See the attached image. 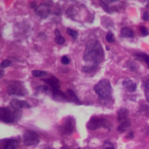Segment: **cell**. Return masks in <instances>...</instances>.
<instances>
[{
    "label": "cell",
    "mask_w": 149,
    "mask_h": 149,
    "mask_svg": "<svg viewBox=\"0 0 149 149\" xmlns=\"http://www.w3.org/2000/svg\"><path fill=\"white\" fill-rule=\"evenodd\" d=\"M74 130V120L71 118L68 117L65 119L64 123L62 124L61 126V132L64 134H71Z\"/></svg>",
    "instance_id": "7"
},
{
    "label": "cell",
    "mask_w": 149,
    "mask_h": 149,
    "mask_svg": "<svg viewBox=\"0 0 149 149\" xmlns=\"http://www.w3.org/2000/svg\"><path fill=\"white\" fill-rule=\"evenodd\" d=\"M67 97L68 98V100H71V101H74V102H76L77 104H80V101L78 99V97H77V95L74 94V92L71 90H68L67 91Z\"/></svg>",
    "instance_id": "17"
},
{
    "label": "cell",
    "mask_w": 149,
    "mask_h": 149,
    "mask_svg": "<svg viewBox=\"0 0 149 149\" xmlns=\"http://www.w3.org/2000/svg\"><path fill=\"white\" fill-rule=\"evenodd\" d=\"M67 33H68V35H70L74 40H76L77 38V32H76L74 30H72V29H70V28H68L67 29Z\"/></svg>",
    "instance_id": "21"
},
{
    "label": "cell",
    "mask_w": 149,
    "mask_h": 149,
    "mask_svg": "<svg viewBox=\"0 0 149 149\" xmlns=\"http://www.w3.org/2000/svg\"><path fill=\"white\" fill-rule=\"evenodd\" d=\"M94 91L102 99H108L111 96V85L110 82L106 79L101 80L94 86Z\"/></svg>",
    "instance_id": "2"
},
{
    "label": "cell",
    "mask_w": 149,
    "mask_h": 149,
    "mask_svg": "<svg viewBox=\"0 0 149 149\" xmlns=\"http://www.w3.org/2000/svg\"><path fill=\"white\" fill-rule=\"evenodd\" d=\"M11 105L16 110H19L21 108H30V105L26 101H21L19 99H13L11 101Z\"/></svg>",
    "instance_id": "9"
},
{
    "label": "cell",
    "mask_w": 149,
    "mask_h": 149,
    "mask_svg": "<svg viewBox=\"0 0 149 149\" xmlns=\"http://www.w3.org/2000/svg\"><path fill=\"white\" fill-rule=\"evenodd\" d=\"M134 35L133 31L129 27H123L121 30V36L124 38H132Z\"/></svg>",
    "instance_id": "14"
},
{
    "label": "cell",
    "mask_w": 149,
    "mask_h": 149,
    "mask_svg": "<svg viewBox=\"0 0 149 149\" xmlns=\"http://www.w3.org/2000/svg\"><path fill=\"white\" fill-rule=\"evenodd\" d=\"M123 86L125 87L129 91H132V92L135 91L137 89V84L134 82H132L131 79H125L123 82Z\"/></svg>",
    "instance_id": "12"
},
{
    "label": "cell",
    "mask_w": 149,
    "mask_h": 149,
    "mask_svg": "<svg viewBox=\"0 0 149 149\" xmlns=\"http://www.w3.org/2000/svg\"><path fill=\"white\" fill-rule=\"evenodd\" d=\"M55 42H56L57 44H59V45H62V44H64V42H65V39H64L62 36H57V37L55 38Z\"/></svg>",
    "instance_id": "25"
},
{
    "label": "cell",
    "mask_w": 149,
    "mask_h": 149,
    "mask_svg": "<svg viewBox=\"0 0 149 149\" xmlns=\"http://www.w3.org/2000/svg\"><path fill=\"white\" fill-rule=\"evenodd\" d=\"M104 149H114V146H113L112 143L110 142V141H106L104 143Z\"/></svg>",
    "instance_id": "27"
},
{
    "label": "cell",
    "mask_w": 149,
    "mask_h": 149,
    "mask_svg": "<svg viewBox=\"0 0 149 149\" xmlns=\"http://www.w3.org/2000/svg\"><path fill=\"white\" fill-rule=\"evenodd\" d=\"M143 86L145 89V95L146 97V101L149 102V76L146 77L143 83Z\"/></svg>",
    "instance_id": "16"
},
{
    "label": "cell",
    "mask_w": 149,
    "mask_h": 149,
    "mask_svg": "<svg viewBox=\"0 0 149 149\" xmlns=\"http://www.w3.org/2000/svg\"><path fill=\"white\" fill-rule=\"evenodd\" d=\"M32 74H33V76L35 77H45L47 74V73L46 71H43V70H33L32 71Z\"/></svg>",
    "instance_id": "19"
},
{
    "label": "cell",
    "mask_w": 149,
    "mask_h": 149,
    "mask_svg": "<svg viewBox=\"0 0 149 149\" xmlns=\"http://www.w3.org/2000/svg\"><path fill=\"white\" fill-rule=\"evenodd\" d=\"M130 125H131V121L128 118V119H126V120H125V121H123V122L120 123L119 126L118 127V131L119 132H124L128 127H130Z\"/></svg>",
    "instance_id": "15"
},
{
    "label": "cell",
    "mask_w": 149,
    "mask_h": 149,
    "mask_svg": "<svg viewBox=\"0 0 149 149\" xmlns=\"http://www.w3.org/2000/svg\"><path fill=\"white\" fill-rule=\"evenodd\" d=\"M46 84H47L51 88H52V90L53 89H59L60 88V82H59V80L57 79V78H55V77H49V78H46V79H44L43 80Z\"/></svg>",
    "instance_id": "10"
},
{
    "label": "cell",
    "mask_w": 149,
    "mask_h": 149,
    "mask_svg": "<svg viewBox=\"0 0 149 149\" xmlns=\"http://www.w3.org/2000/svg\"><path fill=\"white\" fill-rule=\"evenodd\" d=\"M12 64H13L12 61H10V60H4L1 63H0V68H7L9 66H11Z\"/></svg>",
    "instance_id": "22"
},
{
    "label": "cell",
    "mask_w": 149,
    "mask_h": 149,
    "mask_svg": "<svg viewBox=\"0 0 149 149\" xmlns=\"http://www.w3.org/2000/svg\"><path fill=\"white\" fill-rule=\"evenodd\" d=\"M128 115H129V111L125 108H121L118 112V119L121 123L126 119H128Z\"/></svg>",
    "instance_id": "11"
},
{
    "label": "cell",
    "mask_w": 149,
    "mask_h": 149,
    "mask_svg": "<svg viewBox=\"0 0 149 149\" xmlns=\"http://www.w3.org/2000/svg\"><path fill=\"white\" fill-rule=\"evenodd\" d=\"M53 91V95H54V97L57 100H68V97L60 91V89H53L52 90Z\"/></svg>",
    "instance_id": "13"
},
{
    "label": "cell",
    "mask_w": 149,
    "mask_h": 149,
    "mask_svg": "<svg viewBox=\"0 0 149 149\" xmlns=\"http://www.w3.org/2000/svg\"><path fill=\"white\" fill-rule=\"evenodd\" d=\"M35 11H36L37 15H39V16H40V18H42V19L47 18V17L49 15V13H50L49 6H48L47 5H45V4H42V5L39 6L35 9Z\"/></svg>",
    "instance_id": "8"
},
{
    "label": "cell",
    "mask_w": 149,
    "mask_h": 149,
    "mask_svg": "<svg viewBox=\"0 0 149 149\" xmlns=\"http://www.w3.org/2000/svg\"><path fill=\"white\" fill-rule=\"evenodd\" d=\"M106 40H107V41H108L109 43H112V42H114V40H115V37H114L113 33H111V32H109V33L106 34Z\"/></svg>",
    "instance_id": "23"
},
{
    "label": "cell",
    "mask_w": 149,
    "mask_h": 149,
    "mask_svg": "<svg viewBox=\"0 0 149 149\" xmlns=\"http://www.w3.org/2000/svg\"><path fill=\"white\" fill-rule=\"evenodd\" d=\"M139 30H140V33H141L142 36H146V35H148V33H149L148 30H147L145 26H141V27L139 28Z\"/></svg>",
    "instance_id": "26"
},
{
    "label": "cell",
    "mask_w": 149,
    "mask_h": 149,
    "mask_svg": "<svg viewBox=\"0 0 149 149\" xmlns=\"http://www.w3.org/2000/svg\"><path fill=\"white\" fill-rule=\"evenodd\" d=\"M104 59V50L98 40H91L87 44L84 60L87 63L86 66L83 68V71L86 73L93 72L98 66V64Z\"/></svg>",
    "instance_id": "1"
},
{
    "label": "cell",
    "mask_w": 149,
    "mask_h": 149,
    "mask_svg": "<svg viewBox=\"0 0 149 149\" xmlns=\"http://www.w3.org/2000/svg\"><path fill=\"white\" fill-rule=\"evenodd\" d=\"M54 33H55L56 37H57V36H61V34H60V32H59V30H58V29H55V31H54Z\"/></svg>",
    "instance_id": "30"
},
{
    "label": "cell",
    "mask_w": 149,
    "mask_h": 149,
    "mask_svg": "<svg viewBox=\"0 0 149 149\" xmlns=\"http://www.w3.org/2000/svg\"><path fill=\"white\" fill-rule=\"evenodd\" d=\"M21 116L19 110H10L7 107H0V121L5 123H13L17 121Z\"/></svg>",
    "instance_id": "3"
},
{
    "label": "cell",
    "mask_w": 149,
    "mask_h": 149,
    "mask_svg": "<svg viewBox=\"0 0 149 149\" xmlns=\"http://www.w3.org/2000/svg\"><path fill=\"white\" fill-rule=\"evenodd\" d=\"M143 19H144V20H146V21L149 20V13H148V12L144 13V14H143Z\"/></svg>",
    "instance_id": "29"
},
{
    "label": "cell",
    "mask_w": 149,
    "mask_h": 149,
    "mask_svg": "<svg viewBox=\"0 0 149 149\" xmlns=\"http://www.w3.org/2000/svg\"><path fill=\"white\" fill-rule=\"evenodd\" d=\"M47 149H50V148H47Z\"/></svg>",
    "instance_id": "32"
},
{
    "label": "cell",
    "mask_w": 149,
    "mask_h": 149,
    "mask_svg": "<svg viewBox=\"0 0 149 149\" xmlns=\"http://www.w3.org/2000/svg\"><path fill=\"white\" fill-rule=\"evenodd\" d=\"M126 66H127V68L130 69V70H132V71H134V70H137V68H138V64L135 62V61H129L127 64H126Z\"/></svg>",
    "instance_id": "20"
},
{
    "label": "cell",
    "mask_w": 149,
    "mask_h": 149,
    "mask_svg": "<svg viewBox=\"0 0 149 149\" xmlns=\"http://www.w3.org/2000/svg\"><path fill=\"white\" fill-rule=\"evenodd\" d=\"M7 92L9 95L13 96V95H17V96H25L26 93V91L25 89V87L23 86V84L19 82V81H13L10 83L9 86H8V90Z\"/></svg>",
    "instance_id": "5"
},
{
    "label": "cell",
    "mask_w": 149,
    "mask_h": 149,
    "mask_svg": "<svg viewBox=\"0 0 149 149\" xmlns=\"http://www.w3.org/2000/svg\"><path fill=\"white\" fill-rule=\"evenodd\" d=\"M39 141V136L34 131L28 130L23 135V142L25 146H33L38 144Z\"/></svg>",
    "instance_id": "6"
},
{
    "label": "cell",
    "mask_w": 149,
    "mask_h": 149,
    "mask_svg": "<svg viewBox=\"0 0 149 149\" xmlns=\"http://www.w3.org/2000/svg\"><path fill=\"white\" fill-rule=\"evenodd\" d=\"M4 76V71L3 70H0V78H2Z\"/></svg>",
    "instance_id": "31"
},
{
    "label": "cell",
    "mask_w": 149,
    "mask_h": 149,
    "mask_svg": "<svg viewBox=\"0 0 149 149\" xmlns=\"http://www.w3.org/2000/svg\"><path fill=\"white\" fill-rule=\"evenodd\" d=\"M137 55L139 56L140 58H142L146 61V63L148 65V67H149V55H147L146 54H137Z\"/></svg>",
    "instance_id": "24"
},
{
    "label": "cell",
    "mask_w": 149,
    "mask_h": 149,
    "mask_svg": "<svg viewBox=\"0 0 149 149\" xmlns=\"http://www.w3.org/2000/svg\"><path fill=\"white\" fill-rule=\"evenodd\" d=\"M18 145L17 140L14 139H10L6 142V146H5V149H16Z\"/></svg>",
    "instance_id": "18"
},
{
    "label": "cell",
    "mask_w": 149,
    "mask_h": 149,
    "mask_svg": "<svg viewBox=\"0 0 149 149\" xmlns=\"http://www.w3.org/2000/svg\"><path fill=\"white\" fill-rule=\"evenodd\" d=\"M61 62H62L64 65H68V64H69L70 61H69V59H68L67 56H63V57L61 58Z\"/></svg>",
    "instance_id": "28"
},
{
    "label": "cell",
    "mask_w": 149,
    "mask_h": 149,
    "mask_svg": "<svg viewBox=\"0 0 149 149\" xmlns=\"http://www.w3.org/2000/svg\"><path fill=\"white\" fill-rule=\"evenodd\" d=\"M111 125V123L107 119L102 118H97V117H93L88 122L87 128L90 129V130H97L98 128L104 127V128H106V129L110 130Z\"/></svg>",
    "instance_id": "4"
}]
</instances>
